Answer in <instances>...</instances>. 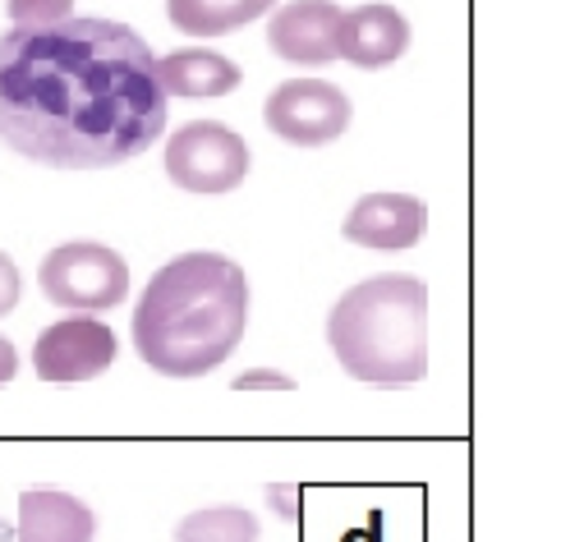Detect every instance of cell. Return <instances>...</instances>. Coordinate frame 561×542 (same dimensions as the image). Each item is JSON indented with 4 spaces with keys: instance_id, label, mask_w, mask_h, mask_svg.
Returning <instances> with one entry per match:
<instances>
[{
    "instance_id": "cell-1",
    "label": "cell",
    "mask_w": 561,
    "mask_h": 542,
    "mask_svg": "<svg viewBox=\"0 0 561 542\" xmlns=\"http://www.w3.org/2000/svg\"><path fill=\"white\" fill-rule=\"evenodd\" d=\"M167 134L157 56L115 19L0 37V143L51 171H106Z\"/></svg>"
},
{
    "instance_id": "cell-2",
    "label": "cell",
    "mask_w": 561,
    "mask_h": 542,
    "mask_svg": "<svg viewBox=\"0 0 561 542\" xmlns=\"http://www.w3.org/2000/svg\"><path fill=\"white\" fill-rule=\"evenodd\" d=\"M249 280L221 253H180L161 267L134 309V349L161 377H207L244 341Z\"/></svg>"
},
{
    "instance_id": "cell-3",
    "label": "cell",
    "mask_w": 561,
    "mask_h": 542,
    "mask_svg": "<svg viewBox=\"0 0 561 542\" xmlns=\"http://www.w3.org/2000/svg\"><path fill=\"white\" fill-rule=\"evenodd\" d=\"M327 345L336 364L368 387H414L428 377V286L387 272L350 286L332 318Z\"/></svg>"
},
{
    "instance_id": "cell-4",
    "label": "cell",
    "mask_w": 561,
    "mask_h": 542,
    "mask_svg": "<svg viewBox=\"0 0 561 542\" xmlns=\"http://www.w3.org/2000/svg\"><path fill=\"white\" fill-rule=\"evenodd\" d=\"M42 295L65 313H106L129 295V267L125 257L98 244V240H69L51 249L37 267Z\"/></svg>"
},
{
    "instance_id": "cell-5",
    "label": "cell",
    "mask_w": 561,
    "mask_h": 542,
    "mask_svg": "<svg viewBox=\"0 0 561 542\" xmlns=\"http://www.w3.org/2000/svg\"><path fill=\"white\" fill-rule=\"evenodd\" d=\"M167 175L184 194H230L249 175V143L217 120H194L167 138Z\"/></svg>"
},
{
    "instance_id": "cell-6",
    "label": "cell",
    "mask_w": 561,
    "mask_h": 542,
    "mask_svg": "<svg viewBox=\"0 0 561 542\" xmlns=\"http://www.w3.org/2000/svg\"><path fill=\"white\" fill-rule=\"evenodd\" d=\"M263 125L290 148H327L350 129V97L327 79H290L263 102Z\"/></svg>"
},
{
    "instance_id": "cell-7",
    "label": "cell",
    "mask_w": 561,
    "mask_h": 542,
    "mask_svg": "<svg viewBox=\"0 0 561 542\" xmlns=\"http://www.w3.org/2000/svg\"><path fill=\"white\" fill-rule=\"evenodd\" d=\"M115 355H121V341L106 322L92 313H69L42 326V336L33 341V372L42 382H92L115 364Z\"/></svg>"
},
{
    "instance_id": "cell-8",
    "label": "cell",
    "mask_w": 561,
    "mask_h": 542,
    "mask_svg": "<svg viewBox=\"0 0 561 542\" xmlns=\"http://www.w3.org/2000/svg\"><path fill=\"white\" fill-rule=\"evenodd\" d=\"M428 230V207L414 194H364L345 211L341 234L350 244L373 249V253H401L414 249Z\"/></svg>"
},
{
    "instance_id": "cell-9",
    "label": "cell",
    "mask_w": 561,
    "mask_h": 542,
    "mask_svg": "<svg viewBox=\"0 0 561 542\" xmlns=\"http://www.w3.org/2000/svg\"><path fill=\"white\" fill-rule=\"evenodd\" d=\"M341 5L332 0H290L267 23V46L290 65H332L341 42Z\"/></svg>"
},
{
    "instance_id": "cell-10",
    "label": "cell",
    "mask_w": 561,
    "mask_h": 542,
    "mask_svg": "<svg viewBox=\"0 0 561 542\" xmlns=\"http://www.w3.org/2000/svg\"><path fill=\"white\" fill-rule=\"evenodd\" d=\"M410 51V23L396 5H359L341 14V42L336 56L355 69H387Z\"/></svg>"
},
{
    "instance_id": "cell-11",
    "label": "cell",
    "mask_w": 561,
    "mask_h": 542,
    "mask_svg": "<svg viewBox=\"0 0 561 542\" xmlns=\"http://www.w3.org/2000/svg\"><path fill=\"white\" fill-rule=\"evenodd\" d=\"M92 538H98V515L75 492L60 487L19 492L14 542H92Z\"/></svg>"
},
{
    "instance_id": "cell-12",
    "label": "cell",
    "mask_w": 561,
    "mask_h": 542,
    "mask_svg": "<svg viewBox=\"0 0 561 542\" xmlns=\"http://www.w3.org/2000/svg\"><path fill=\"white\" fill-rule=\"evenodd\" d=\"M157 83L167 97L213 102L240 88V65L221 51H207V46H190V51H171L157 60Z\"/></svg>"
},
{
    "instance_id": "cell-13",
    "label": "cell",
    "mask_w": 561,
    "mask_h": 542,
    "mask_svg": "<svg viewBox=\"0 0 561 542\" xmlns=\"http://www.w3.org/2000/svg\"><path fill=\"white\" fill-rule=\"evenodd\" d=\"M276 0H167V14L190 37H226L263 19Z\"/></svg>"
},
{
    "instance_id": "cell-14",
    "label": "cell",
    "mask_w": 561,
    "mask_h": 542,
    "mask_svg": "<svg viewBox=\"0 0 561 542\" xmlns=\"http://www.w3.org/2000/svg\"><path fill=\"white\" fill-rule=\"evenodd\" d=\"M259 533L249 506H198L175 524V542H259Z\"/></svg>"
},
{
    "instance_id": "cell-15",
    "label": "cell",
    "mask_w": 561,
    "mask_h": 542,
    "mask_svg": "<svg viewBox=\"0 0 561 542\" xmlns=\"http://www.w3.org/2000/svg\"><path fill=\"white\" fill-rule=\"evenodd\" d=\"M5 14L14 28H56L75 19V0H5Z\"/></svg>"
},
{
    "instance_id": "cell-16",
    "label": "cell",
    "mask_w": 561,
    "mask_h": 542,
    "mask_svg": "<svg viewBox=\"0 0 561 542\" xmlns=\"http://www.w3.org/2000/svg\"><path fill=\"white\" fill-rule=\"evenodd\" d=\"M236 391H295V377L276 368H253L236 377Z\"/></svg>"
},
{
    "instance_id": "cell-17",
    "label": "cell",
    "mask_w": 561,
    "mask_h": 542,
    "mask_svg": "<svg viewBox=\"0 0 561 542\" xmlns=\"http://www.w3.org/2000/svg\"><path fill=\"white\" fill-rule=\"evenodd\" d=\"M19 295H23V276L14 267V257L0 253V318H10L19 309Z\"/></svg>"
},
{
    "instance_id": "cell-18",
    "label": "cell",
    "mask_w": 561,
    "mask_h": 542,
    "mask_svg": "<svg viewBox=\"0 0 561 542\" xmlns=\"http://www.w3.org/2000/svg\"><path fill=\"white\" fill-rule=\"evenodd\" d=\"M267 497L276 501L272 510L280 515V520H295V515H299V487H286V483H276V487H267Z\"/></svg>"
},
{
    "instance_id": "cell-19",
    "label": "cell",
    "mask_w": 561,
    "mask_h": 542,
    "mask_svg": "<svg viewBox=\"0 0 561 542\" xmlns=\"http://www.w3.org/2000/svg\"><path fill=\"white\" fill-rule=\"evenodd\" d=\"M14 372H19V349H14L5 336H0V387H10Z\"/></svg>"
},
{
    "instance_id": "cell-20",
    "label": "cell",
    "mask_w": 561,
    "mask_h": 542,
    "mask_svg": "<svg viewBox=\"0 0 561 542\" xmlns=\"http://www.w3.org/2000/svg\"><path fill=\"white\" fill-rule=\"evenodd\" d=\"M0 542H14V524L10 520H0Z\"/></svg>"
}]
</instances>
